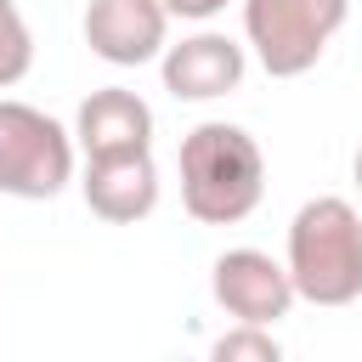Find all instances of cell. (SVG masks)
Instances as JSON below:
<instances>
[{"label":"cell","instance_id":"obj_1","mask_svg":"<svg viewBox=\"0 0 362 362\" xmlns=\"http://www.w3.org/2000/svg\"><path fill=\"white\" fill-rule=\"evenodd\" d=\"M181 204L204 226H238L266 192V153L243 124L204 119L181 136Z\"/></svg>","mask_w":362,"mask_h":362},{"label":"cell","instance_id":"obj_11","mask_svg":"<svg viewBox=\"0 0 362 362\" xmlns=\"http://www.w3.org/2000/svg\"><path fill=\"white\" fill-rule=\"evenodd\" d=\"M209 356H215V362H277L283 345L272 339V328H260V322H238L232 334H221V339L209 345Z\"/></svg>","mask_w":362,"mask_h":362},{"label":"cell","instance_id":"obj_13","mask_svg":"<svg viewBox=\"0 0 362 362\" xmlns=\"http://www.w3.org/2000/svg\"><path fill=\"white\" fill-rule=\"evenodd\" d=\"M351 175H356V192H362V147H356V158H351Z\"/></svg>","mask_w":362,"mask_h":362},{"label":"cell","instance_id":"obj_7","mask_svg":"<svg viewBox=\"0 0 362 362\" xmlns=\"http://www.w3.org/2000/svg\"><path fill=\"white\" fill-rule=\"evenodd\" d=\"M164 90L175 102H215L243 85V45L226 34H187L181 45H164Z\"/></svg>","mask_w":362,"mask_h":362},{"label":"cell","instance_id":"obj_3","mask_svg":"<svg viewBox=\"0 0 362 362\" xmlns=\"http://www.w3.org/2000/svg\"><path fill=\"white\" fill-rule=\"evenodd\" d=\"M345 11L351 0H243V40L272 79H300L345 28Z\"/></svg>","mask_w":362,"mask_h":362},{"label":"cell","instance_id":"obj_4","mask_svg":"<svg viewBox=\"0 0 362 362\" xmlns=\"http://www.w3.org/2000/svg\"><path fill=\"white\" fill-rule=\"evenodd\" d=\"M68 181H74V136L51 113L0 96V192L57 198Z\"/></svg>","mask_w":362,"mask_h":362},{"label":"cell","instance_id":"obj_8","mask_svg":"<svg viewBox=\"0 0 362 362\" xmlns=\"http://www.w3.org/2000/svg\"><path fill=\"white\" fill-rule=\"evenodd\" d=\"M85 204L90 215L113 221V226H136L153 215L158 204V170H153V153H102V158H85Z\"/></svg>","mask_w":362,"mask_h":362},{"label":"cell","instance_id":"obj_2","mask_svg":"<svg viewBox=\"0 0 362 362\" xmlns=\"http://www.w3.org/2000/svg\"><path fill=\"white\" fill-rule=\"evenodd\" d=\"M288 283L294 300L351 305L362 300V215L345 198H305L288 221Z\"/></svg>","mask_w":362,"mask_h":362},{"label":"cell","instance_id":"obj_12","mask_svg":"<svg viewBox=\"0 0 362 362\" xmlns=\"http://www.w3.org/2000/svg\"><path fill=\"white\" fill-rule=\"evenodd\" d=\"M170 17H192V23H209L215 11H226V0H164Z\"/></svg>","mask_w":362,"mask_h":362},{"label":"cell","instance_id":"obj_5","mask_svg":"<svg viewBox=\"0 0 362 362\" xmlns=\"http://www.w3.org/2000/svg\"><path fill=\"white\" fill-rule=\"evenodd\" d=\"M209 288H215V305L238 322H260L272 328L277 317H288L294 305V283H288V266L272 260L266 249H226L209 272Z\"/></svg>","mask_w":362,"mask_h":362},{"label":"cell","instance_id":"obj_9","mask_svg":"<svg viewBox=\"0 0 362 362\" xmlns=\"http://www.w3.org/2000/svg\"><path fill=\"white\" fill-rule=\"evenodd\" d=\"M74 141L85 147V158H102V153H141L153 147V107L124 90V85H102L79 102V119H74Z\"/></svg>","mask_w":362,"mask_h":362},{"label":"cell","instance_id":"obj_6","mask_svg":"<svg viewBox=\"0 0 362 362\" xmlns=\"http://www.w3.org/2000/svg\"><path fill=\"white\" fill-rule=\"evenodd\" d=\"M170 11L164 0H90L85 6V45L113 68H141L164 51Z\"/></svg>","mask_w":362,"mask_h":362},{"label":"cell","instance_id":"obj_10","mask_svg":"<svg viewBox=\"0 0 362 362\" xmlns=\"http://www.w3.org/2000/svg\"><path fill=\"white\" fill-rule=\"evenodd\" d=\"M34 68V34L17 11V0H0V90H11Z\"/></svg>","mask_w":362,"mask_h":362}]
</instances>
